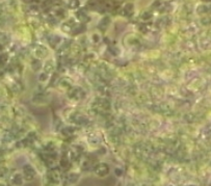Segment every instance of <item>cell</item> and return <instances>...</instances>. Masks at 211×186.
I'll return each mask as SVG.
<instances>
[{
	"instance_id": "cell-22",
	"label": "cell",
	"mask_w": 211,
	"mask_h": 186,
	"mask_svg": "<svg viewBox=\"0 0 211 186\" xmlns=\"http://www.w3.org/2000/svg\"><path fill=\"white\" fill-rule=\"evenodd\" d=\"M39 79H40V81L47 80V79H48V73L47 72H44V73H42V74H40Z\"/></svg>"
},
{
	"instance_id": "cell-6",
	"label": "cell",
	"mask_w": 211,
	"mask_h": 186,
	"mask_svg": "<svg viewBox=\"0 0 211 186\" xmlns=\"http://www.w3.org/2000/svg\"><path fill=\"white\" fill-rule=\"evenodd\" d=\"M78 179H79L78 174L70 173V174H68V175H66L65 182H67V183H70V184H73V183H76V182L78 181Z\"/></svg>"
},
{
	"instance_id": "cell-23",
	"label": "cell",
	"mask_w": 211,
	"mask_h": 186,
	"mask_svg": "<svg viewBox=\"0 0 211 186\" xmlns=\"http://www.w3.org/2000/svg\"><path fill=\"white\" fill-rule=\"evenodd\" d=\"M6 62H8V54L3 53L2 56H1V64H2V65H5Z\"/></svg>"
},
{
	"instance_id": "cell-2",
	"label": "cell",
	"mask_w": 211,
	"mask_h": 186,
	"mask_svg": "<svg viewBox=\"0 0 211 186\" xmlns=\"http://www.w3.org/2000/svg\"><path fill=\"white\" fill-rule=\"evenodd\" d=\"M36 170L32 168V165L30 164H25L23 166V176L24 179L26 180V181H31L32 179L36 177Z\"/></svg>"
},
{
	"instance_id": "cell-7",
	"label": "cell",
	"mask_w": 211,
	"mask_h": 186,
	"mask_svg": "<svg viewBox=\"0 0 211 186\" xmlns=\"http://www.w3.org/2000/svg\"><path fill=\"white\" fill-rule=\"evenodd\" d=\"M109 23H110V18H109V17H104V18L102 19V20L99 22V25H98V27H99V29L101 31H105L107 29V27L109 26Z\"/></svg>"
},
{
	"instance_id": "cell-16",
	"label": "cell",
	"mask_w": 211,
	"mask_h": 186,
	"mask_svg": "<svg viewBox=\"0 0 211 186\" xmlns=\"http://www.w3.org/2000/svg\"><path fill=\"white\" fill-rule=\"evenodd\" d=\"M60 165H61V168H68L69 166H70V161L68 160V157L64 156V157L60 159Z\"/></svg>"
},
{
	"instance_id": "cell-8",
	"label": "cell",
	"mask_w": 211,
	"mask_h": 186,
	"mask_svg": "<svg viewBox=\"0 0 211 186\" xmlns=\"http://www.w3.org/2000/svg\"><path fill=\"white\" fill-rule=\"evenodd\" d=\"M23 177L20 174H15L13 177L11 178V182L14 185H21L23 183Z\"/></svg>"
},
{
	"instance_id": "cell-10",
	"label": "cell",
	"mask_w": 211,
	"mask_h": 186,
	"mask_svg": "<svg viewBox=\"0 0 211 186\" xmlns=\"http://www.w3.org/2000/svg\"><path fill=\"white\" fill-rule=\"evenodd\" d=\"M77 18H78L82 23H86V22H89V16H87V14L84 13L83 10H79L78 13H77Z\"/></svg>"
},
{
	"instance_id": "cell-5",
	"label": "cell",
	"mask_w": 211,
	"mask_h": 186,
	"mask_svg": "<svg viewBox=\"0 0 211 186\" xmlns=\"http://www.w3.org/2000/svg\"><path fill=\"white\" fill-rule=\"evenodd\" d=\"M72 121L78 125H86L89 123V121H87V119H86L85 116H82V114H74V116H72Z\"/></svg>"
},
{
	"instance_id": "cell-9",
	"label": "cell",
	"mask_w": 211,
	"mask_h": 186,
	"mask_svg": "<svg viewBox=\"0 0 211 186\" xmlns=\"http://www.w3.org/2000/svg\"><path fill=\"white\" fill-rule=\"evenodd\" d=\"M48 177H49L50 181H52L53 183H57L58 180H59V173H58L57 170H53L49 173Z\"/></svg>"
},
{
	"instance_id": "cell-12",
	"label": "cell",
	"mask_w": 211,
	"mask_h": 186,
	"mask_svg": "<svg viewBox=\"0 0 211 186\" xmlns=\"http://www.w3.org/2000/svg\"><path fill=\"white\" fill-rule=\"evenodd\" d=\"M34 54H36V56L40 58V57H43V56H45V55H47V50L45 49L44 47H40V49L36 50Z\"/></svg>"
},
{
	"instance_id": "cell-19",
	"label": "cell",
	"mask_w": 211,
	"mask_h": 186,
	"mask_svg": "<svg viewBox=\"0 0 211 186\" xmlns=\"http://www.w3.org/2000/svg\"><path fill=\"white\" fill-rule=\"evenodd\" d=\"M41 67H42V62L39 59H34L33 62H32V69L34 71H38L39 69H41Z\"/></svg>"
},
{
	"instance_id": "cell-21",
	"label": "cell",
	"mask_w": 211,
	"mask_h": 186,
	"mask_svg": "<svg viewBox=\"0 0 211 186\" xmlns=\"http://www.w3.org/2000/svg\"><path fill=\"white\" fill-rule=\"evenodd\" d=\"M8 38L5 36V34H1V45L2 46H5L6 44L8 43Z\"/></svg>"
},
{
	"instance_id": "cell-25",
	"label": "cell",
	"mask_w": 211,
	"mask_h": 186,
	"mask_svg": "<svg viewBox=\"0 0 211 186\" xmlns=\"http://www.w3.org/2000/svg\"><path fill=\"white\" fill-rule=\"evenodd\" d=\"M150 16H152L150 13H143V15H141V18H143V19H146V20H147V19L150 18Z\"/></svg>"
},
{
	"instance_id": "cell-4",
	"label": "cell",
	"mask_w": 211,
	"mask_h": 186,
	"mask_svg": "<svg viewBox=\"0 0 211 186\" xmlns=\"http://www.w3.org/2000/svg\"><path fill=\"white\" fill-rule=\"evenodd\" d=\"M94 108L98 111H105V110H108L110 108V103L106 99H99V100L97 101L96 103L94 104Z\"/></svg>"
},
{
	"instance_id": "cell-20",
	"label": "cell",
	"mask_w": 211,
	"mask_h": 186,
	"mask_svg": "<svg viewBox=\"0 0 211 186\" xmlns=\"http://www.w3.org/2000/svg\"><path fill=\"white\" fill-rule=\"evenodd\" d=\"M44 70H45V72H47V73H50V72H51V71L53 70V65H52V62H46V65L44 66Z\"/></svg>"
},
{
	"instance_id": "cell-1",
	"label": "cell",
	"mask_w": 211,
	"mask_h": 186,
	"mask_svg": "<svg viewBox=\"0 0 211 186\" xmlns=\"http://www.w3.org/2000/svg\"><path fill=\"white\" fill-rule=\"evenodd\" d=\"M68 96L72 100H82L85 97V93L81 88L76 86V88H72L69 90Z\"/></svg>"
},
{
	"instance_id": "cell-17",
	"label": "cell",
	"mask_w": 211,
	"mask_h": 186,
	"mask_svg": "<svg viewBox=\"0 0 211 186\" xmlns=\"http://www.w3.org/2000/svg\"><path fill=\"white\" fill-rule=\"evenodd\" d=\"M85 29V26L83 25V24H79V25H77V27H74L73 28V34H80V32H82V31Z\"/></svg>"
},
{
	"instance_id": "cell-24",
	"label": "cell",
	"mask_w": 211,
	"mask_h": 186,
	"mask_svg": "<svg viewBox=\"0 0 211 186\" xmlns=\"http://www.w3.org/2000/svg\"><path fill=\"white\" fill-rule=\"evenodd\" d=\"M115 176L121 177V176H122V174H123V171L121 170V168H115Z\"/></svg>"
},
{
	"instance_id": "cell-18",
	"label": "cell",
	"mask_w": 211,
	"mask_h": 186,
	"mask_svg": "<svg viewBox=\"0 0 211 186\" xmlns=\"http://www.w3.org/2000/svg\"><path fill=\"white\" fill-rule=\"evenodd\" d=\"M133 12V5L132 4H127L124 8V14L127 16H130Z\"/></svg>"
},
{
	"instance_id": "cell-13",
	"label": "cell",
	"mask_w": 211,
	"mask_h": 186,
	"mask_svg": "<svg viewBox=\"0 0 211 186\" xmlns=\"http://www.w3.org/2000/svg\"><path fill=\"white\" fill-rule=\"evenodd\" d=\"M75 132V129L74 128H72V127H66L65 129L61 130V133H63V135H65V136H70V135H72Z\"/></svg>"
},
{
	"instance_id": "cell-14",
	"label": "cell",
	"mask_w": 211,
	"mask_h": 186,
	"mask_svg": "<svg viewBox=\"0 0 211 186\" xmlns=\"http://www.w3.org/2000/svg\"><path fill=\"white\" fill-rule=\"evenodd\" d=\"M69 8H72V10H76V8H79V5H80V2H79V0H69Z\"/></svg>"
},
{
	"instance_id": "cell-11",
	"label": "cell",
	"mask_w": 211,
	"mask_h": 186,
	"mask_svg": "<svg viewBox=\"0 0 211 186\" xmlns=\"http://www.w3.org/2000/svg\"><path fill=\"white\" fill-rule=\"evenodd\" d=\"M59 43H60V38H58V36H51V38H49V44L52 48H56Z\"/></svg>"
},
{
	"instance_id": "cell-15",
	"label": "cell",
	"mask_w": 211,
	"mask_h": 186,
	"mask_svg": "<svg viewBox=\"0 0 211 186\" xmlns=\"http://www.w3.org/2000/svg\"><path fill=\"white\" fill-rule=\"evenodd\" d=\"M58 82H59L60 85L65 86V88H69V86L72 84V81H71V79H68V78H63V79L58 80Z\"/></svg>"
},
{
	"instance_id": "cell-3",
	"label": "cell",
	"mask_w": 211,
	"mask_h": 186,
	"mask_svg": "<svg viewBox=\"0 0 211 186\" xmlns=\"http://www.w3.org/2000/svg\"><path fill=\"white\" fill-rule=\"evenodd\" d=\"M95 173L97 176L99 177H105L109 174V166L107 165L106 163H99L97 164L94 168Z\"/></svg>"
}]
</instances>
